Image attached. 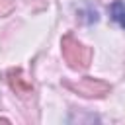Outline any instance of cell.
<instances>
[{
	"label": "cell",
	"instance_id": "3957f363",
	"mask_svg": "<svg viewBox=\"0 0 125 125\" xmlns=\"http://www.w3.org/2000/svg\"><path fill=\"white\" fill-rule=\"evenodd\" d=\"M10 84H12V88L18 92V94H27V92H31V86L23 80V76H21V72L20 70H10Z\"/></svg>",
	"mask_w": 125,
	"mask_h": 125
},
{
	"label": "cell",
	"instance_id": "7a4b0ae2",
	"mask_svg": "<svg viewBox=\"0 0 125 125\" xmlns=\"http://www.w3.org/2000/svg\"><path fill=\"white\" fill-rule=\"evenodd\" d=\"M66 88L74 90L76 94H80L84 98H102L109 92V84H105L104 80H98V78H82L76 84L66 82Z\"/></svg>",
	"mask_w": 125,
	"mask_h": 125
},
{
	"label": "cell",
	"instance_id": "6da1fadb",
	"mask_svg": "<svg viewBox=\"0 0 125 125\" xmlns=\"http://www.w3.org/2000/svg\"><path fill=\"white\" fill-rule=\"evenodd\" d=\"M61 51L64 61L72 66V68H86L92 61V49L86 47L84 43H80L78 39H74L72 35H64L61 41Z\"/></svg>",
	"mask_w": 125,
	"mask_h": 125
},
{
	"label": "cell",
	"instance_id": "5b68a950",
	"mask_svg": "<svg viewBox=\"0 0 125 125\" xmlns=\"http://www.w3.org/2000/svg\"><path fill=\"white\" fill-rule=\"evenodd\" d=\"M14 8V2L12 0H0V16H8Z\"/></svg>",
	"mask_w": 125,
	"mask_h": 125
},
{
	"label": "cell",
	"instance_id": "277c9868",
	"mask_svg": "<svg viewBox=\"0 0 125 125\" xmlns=\"http://www.w3.org/2000/svg\"><path fill=\"white\" fill-rule=\"evenodd\" d=\"M109 14L121 27H125V0H115L109 6Z\"/></svg>",
	"mask_w": 125,
	"mask_h": 125
}]
</instances>
